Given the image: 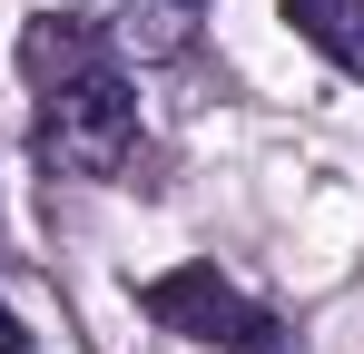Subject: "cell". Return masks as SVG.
Wrapping results in <instances>:
<instances>
[{
    "mask_svg": "<svg viewBox=\"0 0 364 354\" xmlns=\"http://www.w3.org/2000/svg\"><path fill=\"white\" fill-rule=\"evenodd\" d=\"M30 148H40L50 177H128V158H138V79H128V59L50 79L40 118H30Z\"/></svg>",
    "mask_w": 364,
    "mask_h": 354,
    "instance_id": "obj_1",
    "label": "cell"
},
{
    "mask_svg": "<svg viewBox=\"0 0 364 354\" xmlns=\"http://www.w3.org/2000/svg\"><path fill=\"white\" fill-rule=\"evenodd\" d=\"M138 315L158 325V335H178V345H207V354H237L256 325H266V305L246 286H227L207 256L197 266H168V276H148L138 286Z\"/></svg>",
    "mask_w": 364,
    "mask_h": 354,
    "instance_id": "obj_2",
    "label": "cell"
},
{
    "mask_svg": "<svg viewBox=\"0 0 364 354\" xmlns=\"http://www.w3.org/2000/svg\"><path fill=\"white\" fill-rule=\"evenodd\" d=\"M79 20H99V40L119 59H178L197 40V10L207 0H69Z\"/></svg>",
    "mask_w": 364,
    "mask_h": 354,
    "instance_id": "obj_3",
    "label": "cell"
},
{
    "mask_svg": "<svg viewBox=\"0 0 364 354\" xmlns=\"http://www.w3.org/2000/svg\"><path fill=\"white\" fill-rule=\"evenodd\" d=\"M286 30H296L315 59H335L345 79H364V0H276Z\"/></svg>",
    "mask_w": 364,
    "mask_h": 354,
    "instance_id": "obj_4",
    "label": "cell"
},
{
    "mask_svg": "<svg viewBox=\"0 0 364 354\" xmlns=\"http://www.w3.org/2000/svg\"><path fill=\"white\" fill-rule=\"evenodd\" d=\"M237 354H296V335H286V325H276V315H266V325H256V335H246Z\"/></svg>",
    "mask_w": 364,
    "mask_h": 354,
    "instance_id": "obj_5",
    "label": "cell"
},
{
    "mask_svg": "<svg viewBox=\"0 0 364 354\" xmlns=\"http://www.w3.org/2000/svg\"><path fill=\"white\" fill-rule=\"evenodd\" d=\"M0 354H40V345H30V325L10 315V295H0Z\"/></svg>",
    "mask_w": 364,
    "mask_h": 354,
    "instance_id": "obj_6",
    "label": "cell"
}]
</instances>
